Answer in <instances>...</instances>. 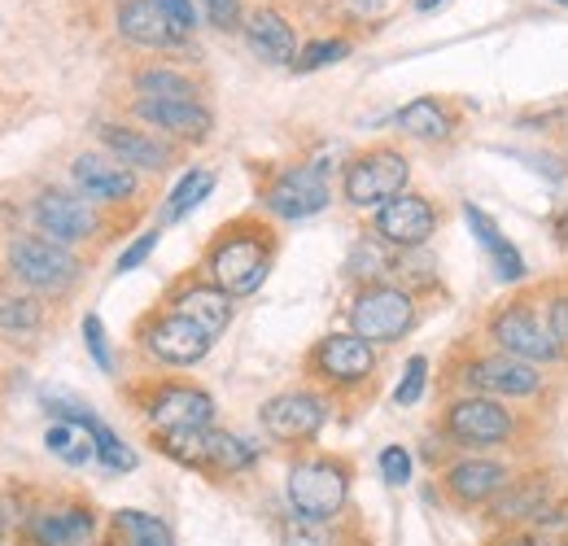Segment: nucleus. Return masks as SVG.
<instances>
[{
    "mask_svg": "<svg viewBox=\"0 0 568 546\" xmlns=\"http://www.w3.org/2000/svg\"><path fill=\"white\" fill-rule=\"evenodd\" d=\"M9 272L18 275L27 289L62 293L79 275V259L67 245L49 241V236H13L9 241Z\"/></svg>",
    "mask_w": 568,
    "mask_h": 546,
    "instance_id": "obj_5",
    "label": "nucleus"
},
{
    "mask_svg": "<svg viewBox=\"0 0 568 546\" xmlns=\"http://www.w3.org/2000/svg\"><path fill=\"white\" fill-rule=\"evenodd\" d=\"M446 433L459 446H495V442L511 437V415L498 407L495 398L473 394V398H459L446 411Z\"/></svg>",
    "mask_w": 568,
    "mask_h": 546,
    "instance_id": "obj_11",
    "label": "nucleus"
},
{
    "mask_svg": "<svg viewBox=\"0 0 568 546\" xmlns=\"http://www.w3.org/2000/svg\"><path fill=\"white\" fill-rule=\"evenodd\" d=\"M153 250H158V228H153V232H141V236H136V241H132V245L119 254V272H136V267H141Z\"/></svg>",
    "mask_w": 568,
    "mask_h": 546,
    "instance_id": "obj_40",
    "label": "nucleus"
},
{
    "mask_svg": "<svg viewBox=\"0 0 568 546\" xmlns=\"http://www.w3.org/2000/svg\"><path fill=\"white\" fill-rule=\"evenodd\" d=\"M74 184L83 198L92 202H128L136 193V171L123 166L119 158H101V153H79L74 158Z\"/></svg>",
    "mask_w": 568,
    "mask_h": 546,
    "instance_id": "obj_16",
    "label": "nucleus"
},
{
    "mask_svg": "<svg viewBox=\"0 0 568 546\" xmlns=\"http://www.w3.org/2000/svg\"><path fill=\"white\" fill-rule=\"evenodd\" d=\"M214 337L202 328V324H193L189 315H180V311H171V315H158L149 328H144V350L158 358V363H171V367H193V363H202L206 354H211Z\"/></svg>",
    "mask_w": 568,
    "mask_h": 546,
    "instance_id": "obj_8",
    "label": "nucleus"
},
{
    "mask_svg": "<svg viewBox=\"0 0 568 546\" xmlns=\"http://www.w3.org/2000/svg\"><path fill=\"white\" fill-rule=\"evenodd\" d=\"M328 424V403L311 390H288L263 403V428L276 442H311Z\"/></svg>",
    "mask_w": 568,
    "mask_h": 546,
    "instance_id": "obj_9",
    "label": "nucleus"
},
{
    "mask_svg": "<svg viewBox=\"0 0 568 546\" xmlns=\"http://www.w3.org/2000/svg\"><path fill=\"white\" fill-rule=\"evenodd\" d=\"M36 223H40V236H49L58 245H74V241L97 232L92 205L74 193H62V189H49L36 198Z\"/></svg>",
    "mask_w": 568,
    "mask_h": 546,
    "instance_id": "obj_14",
    "label": "nucleus"
},
{
    "mask_svg": "<svg viewBox=\"0 0 568 546\" xmlns=\"http://www.w3.org/2000/svg\"><path fill=\"white\" fill-rule=\"evenodd\" d=\"M267 210L272 214H281V219H311V214H320V210H328L333 202V184H328V175H324V166H288L281 171L276 180H272V189H267Z\"/></svg>",
    "mask_w": 568,
    "mask_h": 546,
    "instance_id": "obj_7",
    "label": "nucleus"
},
{
    "mask_svg": "<svg viewBox=\"0 0 568 546\" xmlns=\"http://www.w3.org/2000/svg\"><path fill=\"white\" fill-rule=\"evenodd\" d=\"M119 36L141 49H171L184 40V36H175V27L166 22V13L153 0H119Z\"/></svg>",
    "mask_w": 568,
    "mask_h": 546,
    "instance_id": "obj_19",
    "label": "nucleus"
},
{
    "mask_svg": "<svg viewBox=\"0 0 568 546\" xmlns=\"http://www.w3.org/2000/svg\"><path fill=\"white\" fill-rule=\"evenodd\" d=\"M4 525H9V516H4V503H0V538H4Z\"/></svg>",
    "mask_w": 568,
    "mask_h": 546,
    "instance_id": "obj_47",
    "label": "nucleus"
},
{
    "mask_svg": "<svg viewBox=\"0 0 568 546\" xmlns=\"http://www.w3.org/2000/svg\"><path fill=\"white\" fill-rule=\"evenodd\" d=\"M346 53H351V44H346V40H315V44H306V49L293 58V70L333 67V62H342Z\"/></svg>",
    "mask_w": 568,
    "mask_h": 546,
    "instance_id": "obj_34",
    "label": "nucleus"
},
{
    "mask_svg": "<svg viewBox=\"0 0 568 546\" xmlns=\"http://www.w3.org/2000/svg\"><path fill=\"white\" fill-rule=\"evenodd\" d=\"M136 119H144L158 132H171V136L184 140H206L214 128V114L202 101H153V97H141L136 101Z\"/></svg>",
    "mask_w": 568,
    "mask_h": 546,
    "instance_id": "obj_17",
    "label": "nucleus"
},
{
    "mask_svg": "<svg viewBox=\"0 0 568 546\" xmlns=\"http://www.w3.org/2000/svg\"><path fill=\"white\" fill-rule=\"evenodd\" d=\"M495 342L503 345V354H516L525 363H556L565 345L556 342L551 324H542V315L529 306V302H511L503 306L490 324Z\"/></svg>",
    "mask_w": 568,
    "mask_h": 546,
    "instance_id": "obj_6",
    "label": "nucleus"
},
{
    "mask_svg": "<svg viewBox=\"0 0 568 546\" xmlns=\"http://www.w3.org/2000/svg\"><path fill=\"white\" fill-rule=\"evenodd\" d=\"M175 311L189 315L193 324H202L211 337H219L227 324H232V297L219 289V284H193L175 297Z\"/></svg>",
    "mask_w": 568,
    "mask_h": 546,
    "instance_id": "obj_24",
    "label": "nucleus"
},
{
    "mask_svg": "<svg viewBox=\"0 0 568 546\" xmlns=\"http://www.w3.org/2000/svg\"><path fill=\"white\" fill-rule=\"evenodd\" d=\"M407 158L398 149H372V153H358L355 162L346 166V180H342V193L346 202L367 210V205H381L394 202L398 193H407Z\"/></svg>",
    "mask_w": 568,
    "mask_h": 546,
    "instance_id": "obj_4",
    "label": "nucleus"
},
{
    "mask_svg": "<svg viewBox=\"0 0 568 546\" xmlns=\"http://www.w3.org/2000/svg\"><path fill=\"white\" fill-rule=\"evenodd\" d=\"M372 367H376L372 342H363L358 333H328L315 345V372L333 385H358L372 376Z\"/></svg>",
    "mask_w": 568,
    "mask_h": 546,
    "instance_id": "obj_15",
    "label": "nucleus"
},
{
    "mask_svg": "<svg viewBox=\"0 0 568 546\" xmlns=\"http://www.w3.org/2000/svg\"><path fill=\"white\" fill-rule=\"evenodd\" d=\"M254 459H258L254 442H245L236 433H219V428L206 433V468L214 473H245Z\"/></svg>",
    "mask_w": 568,
    "mask_h": 546,
    "instance_id": "obj_26",
    "label": "nucleus"
},
{
    "mask_svg": "<svg viewBox=\"0 0 568 546\" xmlns=\"http://www.w3.org/2000/svg\"><path fill=\"white\" fill-rule=\"evenodd\" d=\"M97 529L92 512L88 507H62V512H44L27 525L31 534V546H88Z\"/></svg>",
    "mask_w": 568,
    "mask_h": 546,
    "instance_id": "obj_21",
    "label": "nucleus"
},
{
    "mask_svg": "<svg viewBox=\"0 0 568 546\" xmlns=\"http://www.w3.org/2000/svg\"><path fill=\"white\" fill-rule=\"evenodd\" d=\"M101 144H105L123 166H132V171H162V166H166V158H171L162 140H153L149 132L119 128V123L101 128Z\"/></svg>",
    "mask_w": 568,
    "mask_h": 546,
    "instance_id": "obj_22",
    "label": "nucleus"
},
{
    "mask_svg": "<svg viewBox=\"0 0 568 546\" xmlns=\"http://www.w3.org/2000/svg\"><path fill=\"white\" fill-rule=\"evenodd\" d=\"M149 424L158 433H180V428H211L214 424V398L206 390H193V385H162L153 398H149Z\"/></svg>",
    "mask_w": 568,
    "mask_h": 546,
    "instance_id": "obj_12",
    "label": "nucleus"
},
{
    "mask_svg": "<svg viewBox=\"0 0 568 546\" xmlns=\"http://www.w3.org/2000/svg\"><path fill=\"white\" fill-rule=\"evenodd\" d=\"M245 40L272 67H293V58H297V36L276 9H254L245 18Z\"/></svg>",
    "mask_w": 568,
    "mask_h": 546,
    "instance_id": "obj_20",
    "label": "nucleus"
},
{
    "mask_svg": "<svg viewBox=\"0 0 568 546\" xmlns=\"http://www.w3.org/2000/svg\"><path fill=\"white\" fill-rule=\"evenodd\" d=\"M44 446H49L62 464H71V468H83V464L97 459V437H92V428H83V424H74V419H58V424L44 433Z\"/></svg>",
    "mask_w": 568,
    "mask_h": 546,
    "instance_id": "obj_25",
    "label": "nucleus"
},
{
    "mask_svg": "<svg viewBox=\"0 0 568 546\" xmlns=\"http://www.w3.org/2000/svg\"><path fill=\"white\" fill-rule=\"evenodd\" d=\"M503 520H538L542 512H547V485L542 481H525L520 489H511V494H503V503L495 507Z\"/></svg>",
    "mask_w": 568,
    "mask_h": 546,
    "instance_id": "obj_30",
    "label": "nucleus"
},
{
    "mask_svg": "<svg viewBox=\"0 0 568 546\" xmlns=\"http://www.w3.org/2000/svg\"><path fill=\"white\" fill-rule=\"evenodd\" d=\"M211 284H219L227 297H250L272 272V241L263 228H236L227 232L206 259Z\"/></svg>",
    "mask_w": 568,
    "mask_h": 546,
    "instance_id": "obj_1",
    "label": "nucleus"
},
{
    "mask_svg": "<svg viewBox=\"0 0 568 546\" xmlns=\"http://www.w3.org/2000/svg\"><path fill=\"white\" fill-rule=\"evenodd\" d=\"M464 219H468V228H473V236L481 241V250L490 254V263H495V275L498 280H520L525 275V259L511 250V241L498 232V223L481 210V205H464Z\"/></svg>",
    "mask_w": 568,
    "mask_h": 546,
    "instance_id": "obj_23",
    "label": "nucleus"
},
{
    "mask_svg": "<svg viewBox=\"0 0 568 546\" xmlns=\"http://www.w3.org/2000/svg\"><path fill=\"white\" fill-rule=\"evenodd\" d=\"M425 376H428V358L425 354H412L407 367H403V381H398V390H394V403H398V407L420 403V394H425Z\"/></svg>",
    "mask_w": 568,
    "mask_h": 546,
    "instance_id": "obj_35",
    "label": "nucleus"
},
{
    "mask_svg": "<svg viewBox=\"0 0 568 546\" xmlns=\"http://www.w3.org/2000/svg\"><path fill=\"white\" fill-rule=\"evenodd\" d=\"M464 381L477 394H486V398H529L542 385L538 367L525 363V358H516V354H490V358L468 363V376Z\"/></svg>",
    "mask_w": 568,
    "mask_h": 546,
    "instance_id": "obj_13",
    "label": "nucleus"
},
{
    "mask_svg": "<svg viewBox=\"0 0 568 546\" xmlns=\"http://www.w3.org/2000/svg\"><path fill=\"white\" fill-rule=\"evenodd\" d=\"M507 546H568V543H551V538H511Z\"/></svg>",
    "mask_w": 568,
    "mask_h": 546,
    "instance_id": "obj_44",
    "label": "nucleus"
},
{
    "mask_svg": "<svg viewBox=\"0 0 568 546\" xmlns=\"http://www.w3.org/2000/svg\"><path fill=\"white\" fill-rule=\"evenodd\" d=\"M136 92L153 97V101H197V83L180 70H141L136 74Z\"/></svg>",
    "mask_w": 568,
    "mask_h": 546,
    "instance_id": "obj_29",
    "label": "nucleus"
},
{
    "mask_svg": "<svg viewBox=\"0 0 568 546\" xmlns=\"http://www.w3.org/2000/svg\"><path fill=\"white\" fill-rule=\"evenodd\" d=\"M556 236H560V241L568 245V210L560 214V219H556Z\"/></svg>",
    "mask_w": 568,
    "mask_h": 546,
    "instance_id": "obj_45",
    "label": "nucleus"
},
{
    "mask_svg": "<svg viewBox=\"0 0 568 546\" xmlns=\"http://www.w3.org/2000/svg\"><path fill=\"white\" fill-rule=\"evenodd\" d=\"M394 4H398V0H346V9H351L355 18H363V22H381V18H389Z\"/></svg>",
    "mask_w": 568,
    "mask_h": 546,
    "instance_id": "obj_42",
    "label": "nucleus"
},
{
    "mask_svg": "<svg viewBox=\"0 0 568 546\" xmlns=\"http://www.w3.org/2000/svg\"><path fill=\"white\" fill-rule=\"evenodd\" d=\"M398 128L416 140H442V136H450V114L442 110V101L416 97L412 105L398 110Z\"/></svg>",
    "mask_w": 568,
    "mask_h": 546,
    "instance_id": "obj_27",
    "label": "nucleus"
},
{
    "mask_svg": "<svg viewBox=\"0 0 568 546\" xmlns=\"http://www.w3.org/2000/svg\"><path fill=\"white\" fill-rule=\"evenodd\" d=\"M412 324H416V302L407 289H394V284H367L351 306V328L372 345L407 337Z\"/></svg>",
    "mask_w": 568,
    "mask_h": 546,
    "instance_id": "obj_3",
    "label": "nucleus"
},
{
    "mask_svg": "<svg viewBox=\"0 0 568 546\" xmlns=\"http://www.w3.org/2000/svg\"><path fill=\"white\" fill-rule=\"evenodd\" d=\"M197 4H202V13H206L214 31H236L241 27V0H197Z\"/></svg>",
    "mask_w": 568,
    "mask_h": 546,
    "instance_id": "obj_38",
    "label": "nucleus"
},
{
    "mask_svg": "<svg viewBox=\"0 0 568 546\" xmlns=\"http://www.w3.org/2000/svg\"><path fill=\"white\" fill-rule=\"evenodd\" d=\"M437 228V214L420 193H398L376 210V236L394 250H420Z\"/></svg>",
    "mask_w": 568,
    "mask_h": 546,
    "instance_id": "obj_10",
    "label": "nucleus"
},
{
    "mask_svg": "<svg viewBox=\"0 0 568 546\" xmlns=\"http://www.w3.org/2000/svg\"><path fill=\"white\" fill-rule=\"evenodd\" d=\"M88 428H92V437H97V459H101L110 473H132V468H136V451H132L114 428H105L101 419H92Z\"/></svg>",
    "mask_w": 568,
    "mask_h": 546,
    "instance_id": "obj_31",
    "label": "nucleus"
},
{
    "mask_svg": "<svg viewBox=\"0 0 568 546\" xmlns=\"http://www.w3.org/2000/svg\"><path fill=\"white\" fill-rule=\"evenodd\" d=\"M437 4H442V0H416V9H420V13H428V9H437Z\"/></svg>",
    "mask_w": 568,
    "mask_h": 546,
    "instance_id": "obj_46",
    "label": "nucleus"
},
{
    "mask_svg": "<svg viewBox=\"0 0 568 546\" xmlns=\"http://www.w3.org/2000/svg\"><path fill=\"white\" fill-rule=\"evenodd\" d=\"M556 4H568V0H556Z\"/></svg>",
    "mask_w": 568,
    "mask_h": 546,
    "instance_id": "obj_48",
    "label": "nucleus"
},
{
    "mask_svg": "<svg viewBox=\"0 0 568 546\" xmlns=\"http://www.w3.org/2000/svg\"><path fill=\"white\" fill-rule=\"evenodd\" d=\"M547 324H551L556 342L568 345V293H560V297L551 302V315H547Z\"/></svg>",
    "mask_w": 568,
    "mask_h": 546,
    "instance_id": "obj_43",
    "label": "nucleus"
},
{
    "mask_svg": "<svg viewBox=\"0 0 568 546\" xmlns=\"http://www.w3.org/2000/svg\"><path fill=\"white\" fill-rule=\"evenodd\" d=\"M211 189H214V171L193 166V171L171 189V198H166V205H162V223H180L184 214H193L197 205L211 198Z\"/></svg>",
    "mask_w": 568,
    "mask_h": 546,
    "instance_id": "obj_28",
    "label": "nucleus"
},
{
    "mask_svg": "<svg viewBox=\"0 0 568 546\" xmlns=\"http://www.w3.org/2000/svg\"><path fill=\"white\" fill-rule=\"evenodd\" d=\"M83 345H88V354H92V363L101 372H114V354H110V342H105L101 315H83Z\"/></svg>",
    "mask_w": 568,
    "mask_h": 546,
    "instance_id": "obj_36",
    "label": "nucleus"
},
{
    "mask_svg": "<svg viewBox=\"0 0 568 546\" xmlns=\"http://www.w3.org/2000/svg\"><path fill=\"white\" fill-rule=\"evenodd\" d=\"M511 485V473L495 464V459H464L446 473V489L464 503V507H477V503H495L498 494Z\"/></svg>",
    "mask_w": 568,
    "mask_h": 546,
    "instance_id": "obj_18",
    "label": "nucleus"
},
{
    "mask_svg": "<svg viewBox=\"0 0 568 546\" xmlns=\"http://www.w3.org/2000/svg\"><path fill=\"white\" fill-rule=\"evenodd\" d=\"M363 267H372V275L385 272V254H381V245H372V241H358L355 254H351V272L363 275Z\"/></svg>",
    "mask_w": 568,
    "mask_h": 546,
    "instance_id": "obj_41",
    "label": "nucleus"
},
{
    "mask_svg": "<svg viewBox=\"0 0 568 546\" xmlns=\"http://www.w3.org/2000/svg\"><path fill=\"white\" fill-rule=\"evenodd\" d=\"M40 302L36 297H0V333H31L40 328Z\"/></svg>",
    "mask_w": 568,
    "mask_h": 546,
    "instance_id": "obj_33",
    "label": "nucleus"
},
{
    "mask_svg": "<svg viewBox=\"0 0 568 546\" xmlns=\"http://www.w3.org/2000/svg\"><path fill=\"white\" fill-rule=\"evenodd\" d=\"M119 525L128 529L132 546H175L171 543V529H166L158 516H144V512H136V507L119 512Z\"/></svg>",
    "mask_w": 568,
    "mask_h": 546,
    "instance_id": "obj_32",
    "label": "nucleus"
},
{
    "mask_svg": "<svg viewBox=\"0 0 568 546\" xmlns=\"http://www.w3.org/2000/svg\"><path fill=\"white\" fill-rule=\"evenodd\" d=\"M162 13H166V22L175 27V36H189L193 27H197V9H193V0H153Z\"/></svg>",
    "mask_w": 568,
    "mask_h": 546,
    "instance_id": "obj_39",
    "label": "nucleus"
},
{
    "mask_svg": "<svg viewBox=\"0 0 568 546\" xmlns=\"http://www.w3.org/2000/svg\"><path fill=\"white\" fill-rule=\"evenodd\" d=\"M284 494H288V507H293L302 520L324 525V520H333V516L346 507L351 473H346V464H337V459H297V464L288 468Z\"/></svg>",
    "mask_w": 568,
    "mask_h": 546,
    "instance_id": "obj_2",
    "label": "nucleus"
},
{
    "mask_svg": "<svg viewBox=\"0 0 568 546\" xmlns=\"http://www.w3.org/2000/svg\"><path fill=\"white\" fill-rule=\"evenodd\" d=\"M381 477L389 481V485H407L412 481V455H407V446H385L381 451Z\"/></svg>",
    "mask_w": 568,
    "mask_h": 546,
    "instance_id": "obj_37",
    "label": "nucleus"
}]
</instances>
